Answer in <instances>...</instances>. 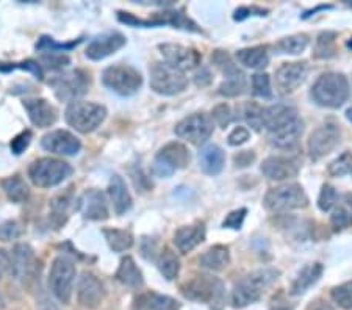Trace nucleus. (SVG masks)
I'll use <instances>...</instances> for the list:
<instances>
[{
    "instance_id": "obj_1",
    "label": "nucleus",
    "mask_w": 352,
    "mask_h": 310,
    "mask_svg": "<svg viewBox=\"0 0 352 310\" xmlns=\"http://www.w3.org/2000/svg\"><path fill=\"white\" fill-rule=\"evenodd\" d=\"M279 269L276 268H260L244 276L234 285L230 295V304L235 309H243L249 304L257 302L263 296L266 289L279 279Z\"/></svg>"
},
{
    "instance_id": "obj_2",
    "label": "nucleus",
    "mask_w": 352,
    "mask_h": 310,
    "mask_svg": "<svg viewBox=\"0 0 352 310\" xmlns=\"http://www.w3.org/2000/svg\"><path fill=\"white\" fill-rule=\"evenodd\" d=\"M311 99L320 107L338 109L349 98V82L342 72H326L311 87Z\"/></svg>"
},
{
    "instance_id": "obj_3",
    "label": "nucleus",
    "mask_w": 352,
    "mask_h": 310,
    "mask_svg": "<svg viewBox=\"0 0 352 310\" xmlns=\"http://www.w3.org/2000/svg\"><path fill=\"white\" fill-rule=\"evenodd\" d=\"M180 290L182 295L188 298V300L208 304L214 310H219L224 304V284L223 280L213 278V276H195L191 280L182 285Z\"/></svg>"
},
{
    "instance_id": "obj_4",
    "label": "nucleus",
    "mask_w": 352,
    "mask_h": 310,
    "mask_svg": "<svg viewBox=\"0 0 352 310\" xmlns=\"http://www.w3.org/2000/svg\"><path fill=\"white\" fill-rule=\"evenodd\" d=\"M72 174V166L63 160L44 159L35 160L28 168V177L39 188H52L63 184Z\"/></svg>"
},
{
    "instance_id": "obj_5",
    "label": "nucleus",
    "mask_w": 352,
    "mask_h": 310,
    "mask_svg": "<svg viewBox=\"0 0 352 310\" xmlns=\"http://www.w3.org/2000/svg\"><path fill=\"white\" fill-rule=\"evenodd\" d=\"M107 116V110L104 105L94 102H83L76 100L67 105L65 118L71 127L80 133H89L98 129L104 122Z\"/></svg>"
},
{
    "instance_id": "obj_6",
    "label": "nucleus",
    "mask_w": 352,
    "mask_h": 310,
    "mask_svg": "<svg viewBox=\"0 0 352 310\" xmlns=\"http://www.w3.org/2000/svg\"><path fill=\"white\" fill-rule=\"evenodd\" d=\"M309 206V197L299 184H283L271 188L265 196V207L270 212L283 213Z\"/></svg>"
},
{
    "instance_id": "obj_7",
    "label": "nucleus",
    "mask_w": 352,
    "mask_h": 310,
    "mask_svg": "<svg viewBox=\"0 0 352 310\" xmlns=\"http://www.w3.org/2000/svg\"><path fill=\"white\" fill-rule=\"evenodd\" d=\"M74 280H76V265L65 256L56 257L49 273V289L54 296L63 304H69Z\"/></svg>"
},
{
    "instance_id": "obj_8",
    "label": "nucleus",
    "mask_w": 352,
    "mask_h": 310,
    "mask_svg": "<svg viewBox=\"0 0 352 310\" xmlns=\"http://www.w3.org/2000/svg\"><path fill=\"white\" fill-rule=\"evenodd\" d=\"M102 82L119 96H132L143 85V77L135 67L118 63L107 67L102 74Z\"/></svg>"
},
{
    "instance_id": "obj_9",
    "label": "nucleus",
    "mask_w": 352,
    "mask_h": 310,
    "mask_svg": "<svg viewBox=\"0 0 352 310\" xmlns=\"http://www.w3.org/2000/svg\"><path fill=\"white\" fill-rule=\"evenodd\" d=\"M151 88L162 96H174L188 87V78L166 63H154L149 67Z\"/></svg>"
},
{
    "instance_id": "obj_10",
    "label": "nucleus",
    "mask_w": 352,
    "mask_h": 310,
    "mask_svg": "<svg viewBox=\"0 0 352 310\" xmlns=\"http://www.w3.org/2000/svg\"><path fill=\"white\" fill-rule=\"evenodd\" d=\"M49 85L54 88L56 98L63 102L72 104L88 91L89 76L80 69L63 72V74L50 78Z\"/></svg>"
},
{
    "instance_id": "obj_11",
    "label": "nucleus",
    "mask_w": 352,
    "mask_h": 310,
    "mask_svg": "<svg viewBox=\"0 0 352 310\" xmlns=\"http://www.w3.org/2000/svg\"><path fill=\"white\" fill-rule=\"evenodd\" d=\"M190 163V152L182 143L173 141L164 146L163 149L158 152L154 165H152V171L158 177H169L177 171V169L185 168Z\"/></svg>"
},
{
    "instance_id": "obj_12",
    "label": "nucleus",
    "mask_w": 352,
    "mask_h": 310,
    "mask_svg": "<svg viewBox=\"0 0 352 310\" xmlns=\"http://www.w3.org/2000/svg\"><path fill=\"white\" fill-rule=\"evenodd\" d=\"M342 141V129L337 122H326L311 132L307 148L311 160H320L337 148Z\"/></svg>"
},
{
    "instance_id": "obj_13",
    "label": "nucleus",
    "mask_w": 352,
    "mask_h": 310,
    "mask_svg": "<svg viewBox=\"0 0 352 310\" xmlns=\"http://www.w3.org/2000/svg\"><path fill=\"white\" fill-rule=\"evenodd\" d=\"M175 135L179 138L190 141V143L201 146L212 137L213 133V122L210 118L202 115V113H195L185 120H182L174 129Z\"/></svg>"
},
{
    "instance_id": "obj_14",
    "label": "nucleus",
    "mask_w": 352,
    "mask_h": 310,
    "mask_svg": "<svg viewBox=\"0 0 352 310\" xmlns=\"http://www.w3.org/2000/svg\"><path fill=\"white\" fill-rule=\"evenodd\" d=\"M118 19L124 22V24L129 25H144V27H152V25H174L175 28H184V30H190V32H199L197 25L192 22L191 19L186 18V16L182 13V11H163V13H155L154 19L152 21H141L136 19L135 16L130 13H122L119 11L118 13Z\"/></svg>"
},
{
    "instance_id": "obj_15",
    "label": "nucleus",
    "mask_w": 352,
    "mask_h": 310,
    "mask_svg": "<svg viewBox=\"0 0 352 310\" xmlns=\"http://www.w3.org/2000/svg\"><path fill=\"white\" fill-rule=\"evenodd\" d=\"M164 58V63L174 67L180 72L195 69L196 66L201 65V54L191 47L180 46V44L164 43L158 46Z\"/></svg>"
},
{
    "instance_id": "obj_16",
    "label": "nucleus",
    "mask_w": 352,
    "mask_h": 310,
    "mask_svg": "<svg viewBox=\"0 0 352 310\" xmlns=\"http://www.w3.org/2000/svg\"><path fill=\"white\" fill-rule=\"evenodd\" d=\"M309 74V65L305 61L282 63L276 71V87L280 94H292L305 82Z\"/></svg>"
},
{
    "instance_id": "obj_17",
    "label": "nucleus",
    "mask_w": 352,
    "mask_h": 310,
    "mask_svg": "<svg viewBox=\"0 0 352 310\" xmlns=\"http://www.w3.org/2000/svg\"><path fill=\"white\" fill-rule=\"evenodd\" d=\"M8 273L16 280H27L36 273V256L30 245L19 243L10 254Z\"/></svg>"
},
{
    "instance_id": "obj_18",
    "label": "nucleus",
    "mask_w": 352,
    "mask_h": 310,
    "mask_svg": "<svg viewBox=\"0 0 352 310\" xmlns=\"http://www.w3.org/2000/svg\"><path fill=\"white\" fill-rule=\"evenodd\" d=\"M41 146L43 149L56 155H77L82 149L80 140L67 131H54L44 135Z\"/></svg>"
},
{
    "instance_id": "obj_19",
    "label": "nucleus",
    "mask_w": 352,
    "mask_h": 310,
    "mask_svg": "<svg viewBox=\"0 0 352 310\" xmlns=\"http://www.w3.org/2000/svg\"><path fill=\"white\" fill-rule=\"evenodd\" d=\"M105 298V287L94 274L85 272L77 285V300L87 309H98Z\"/></svg>"
},
{
    "instance_id": "obj_20",
    "label": "nucleus",
    "mask_w": 352,
    "mask_h": 310,
    "mask_svg": "<svg viewBox=\"0 0 352 310\" xmlns=\"http://www.w3.org/2000/svg\"><path fill=\"white\" fill-rule=\"evenodd\" d=\"M300 163L294 157L272 155L262 163V173L270 180H288L296 177Z\"/></svg>"
},
{
    "instance_id": "obj_21",
    "label": "nucleus",
    "mask_w": 352,
    "mask_h": 310,
    "mask_svg": "<svg viewBox=\"0 0 352 310\" xmlns=\"http://www.w3.org/2000/svg\"><path fill=\"white\" fill-rule=\"evenodd\" d=\"M124 46H126V36L121 35V33H105V35L94 38L93 41L88 44L87 56L89 60L99 61L113 54H116L118 50Z\"/></svg>"
},
{
    "instance_id": "obj_22",
    "label": "nucleus",
    "mask_w": 352,
    "mask_h": 310,
    "mask_svg": "<svg viewBox=\"0 0 352 310\" xmlns=\"http://www.w3.org/2000/svg\"><path fill=\"white\" fill-rule=\"evenodd\" d=\"M78 208H80L83 218L91 219V221H102L110 217L109 202H107L105 195L99 190H88L87 193L78 201Z\"/></svg>"
},
{
    "instance_id": "obj_23",
    "label": "nucleus",
    "mask_w": 352,
    "mask_h": 310,
    "mask_svg": "<svg viewBox=\"0 0 352 310\" xmlns=\"http://www.w3.org/2000/svg\"><path fill=\"white\" fill-rule=\"evenodd\" d=\"M24 109L27 110L30 121L39 129L54 126L58 120V111L45 99H27L24 100Z\"/></svg>"
},
{
    "instance_id": "obj_24",
    "label": "nucleus",
    "mask_w": 352,
    "mask_h": 310,
    "mask_svg": "<svg viewBox=\"0 0 352 310\" xmlns=\"http://www.w3.org/2000/svg\"><path fill=\"white\" fill-rule=\"evenodd\" d=\"M206 240V224L197 221L191 225H184L174 235V245L182 254H188Z\"/></svg>"
},
{
    "instance_id": "obj_25",
    "label": "nucleus",
    "mask_w": 352,
    "mask_h": 310,
    "mask_svg": "<svg viewBox=\"0 0 352 310\" xmlns=\"http://www.w3.org/2000/svg\"><path fill=\"white\" fill-rule=\"evenodd\" d=\"M304 132V122L299 120H294L292 122L285 124L276 131L268 132V140L272 146L279 149H289L298 143L300 135Z\"/></svg>"
},
{
    "instance_id": "obj_26",
    "label": "nucleus",
    "mask_w": 352,
    "mask_h": 310,
    "mask_svg": "<svg viewBox=\"0 0 352 310\" xmlns=\"http://www.w3.org/2000/svg\"><path fill=\"white\" fill-rule=\"evenodd\" d=\"M298 110L292 105L285 104H277L263 109V129L268 132L276 131L285 124L298 120Z\"/></svg>"
},
{
    "instance_id": "obj_27",
    "label": "nucleus",
    "mask_w": 352,
    "mask_h": 310,
    "mask_svg": "<svg viewBox=\"0 0 352 310\" xmlns=\"http://www.w3.org/2000/svg\"><path fill=\"white\" fill-rule=\"evenodd\" d=\"M109 195H110L111 204H113V208H115L116 215L121 217L132 208L133 206L132 196L129 193L126 182H124L122 177L118 176V174H113L110 179Z\"/></svg>"
},
{
    "instance_id": "obj_28",
    "label": "nucleus",
    "mask_w": 352,
    "mask_h": 310,
    "mask_svg": "<svg viewBox=\"0 0 352 310\" xmlns=\"http://www.w3.org/2000/svg\"><path fill=\"white\" fill-rule=\"evenodd\" d=\"M226 163L224 151L217 144H208L199 152V165L208 176H218Z\"/></svg>"
},
{
    "instance_id": "obj_29",
    "label": "nucleus",
    "mask_w": 352,
    "mask_h": 310,
    "mask_svg": "<svg viewBox=\"0 0 352 310\" xmlns=\"http://www.w3.org/2000/svg\"><path fill=\"white\" fill-rule=\"evenodd\" d=\"M322 272H324V267L320 262L310 263L307 267L302 268V272L298 274V278L294 279L292 285V295L293 296H300L307 291L311 285H315L318 280H320Z\"/></svg>"
},
{
    "instance_id": "obj_30",
    "label": "nucleus",
    "mask_w": 352,
    "mask_h": 310,
    "mask_svg": "<svg viewBox=\"0 0 352 310\" xmlns=\"http://www.w3.org/2000/svg\"><path fill=\"white\" fill-rule=\"evenodd\" d=\"M116 279L124 285L132 287V289H140L144 284L143 273H141V269L135 263L133 258L129 256L121 261V265H119L116 272Z\"/></svg>"
},
{
    "instance_id": "obj_31",
    "label": "nucleus",
    "mask_w": 352,
    "mask_h": 310,
    "mask_svg": "<svg viewBox=\"0 0 352 310\" xmlns=\"http://www.w3.org/2000/svg\"><path fill=\"white\" fill-rule=\"evenodd\" d=\"M230 263V252L226 246H213L199 257V265L212 272H221Z\"/></svg>"
},
{
    "instance_id": "obj_32",
    "label": "nucleus",
    "mask_w": 352,
    "mask_h": 310,
    "mask_svg": "<svg viewBox=\"0 0 352 310\" xmlns=\"http://www.w3.org/2000/svg\"><path fill=\"white\" fill-rule=\"evenodd\" d=\"M236 58L243 66L251 67V69H263L270 63V54L263 46L238 50Z\"/></svg>"
},
{
    "instance_id": "obj_33",
    "label": "nucleus",
    "mask_w": 352,
    "mask_h": 310,
    "mask_svg": "<svg viewBox=\"0 0 352 310\" xmlns=\"http://www.w3.org/2000/svg\"><path fill=\"white\" fill-rule=\"evenodd\" d=\"M2 188L3 193L7 195L11 202H16V204H21V202H25L28 197H30V188L25 184V180L19 176L7 177L2 180Z\"/></svg>"
},
{
    "instance_id": "obj_34",
    "label": "nucleus",
    "mask_w": 352,
    "mask_h": 310,
    "mask_svg": "<svg viewBox=\"0 0 352 310\" xmlns=\"http://www.w3.org/2000/svg\"><path fill=\"white\" fill-rule=\"evenodd\" d=\"M244 89H246V76L238 69L226 76L224 82L219 85L218 94L224 96V98H235V96L243 94Z\"/></svg>"
},
{
    "instance_id": "obj_35",
    "label": "nucleus",
    "mask_w": 352,
    "mask_h": 310,
    "mask_svg": "<svg viewBox=\"0 0 352 310\" xmlns=\"http://www.w3.org/2000/svg\"><path fill=\"white\" fill-rule=\"evenodd\" d=\"M104 236L107 243L115 252L129 251L133 246V235L124 229H104Z\"/></svg>"
},
{
    "instance_id": "obj_36",
    "label": "nucleus",
    "mask_w": 352,
    "mask_h": 310,
    "mask_svg": "<svg viewBox=\"0 0 352 310\" xmlns=\"http://www.w3.org/2000/svg\"><path fill=\"white\" fill-rule=\"evenodd\" d=\"M158 269L163 274V278L166 280H174L179 276L180 272V262L179 257L175 256V252L169 250V247H164L158 256Z\"/></svg>"
},
{
    "instance_id": "obj_37",
    "label": "nucleus",
    "mask_w": 352,
    "mask_h": 310,
    "mask_svg": "<svg viewBox=\"0 0 352 310\" xmlns=\"http://www.w3.org/2000/svg\"><path fill=\"white\" fill-rule=\"evenodd\" d=\"M310 39L304 33H299V35H292L287 38H282L279 43L276 44L274 49L279 54H287V55H298L302 54L305 49H307Z\"/></svg>"
},
{
    "instance_id": "obj_38",
    "label": "nucleus",
    "mask_w": 352,
    "mask_h": 310,
    "mask_svg": "<svg viewBox=\"0 0 352 310\" xmlns=\"http://www.w3.org/2000/svg\"><path fill=\"white\" fill-rule=\"evenodd\" d=\"M69 197L63 195L55 197V199L50 202V219H52L55 229L61 228V225L66 223L67 217H69Z\"/></svg>"
},
{
    "instance_id": "obj_39",
    "label": "nucleus",
    "mask_w": 352,
    "mask_h": 310,
    "mask_svg": "<svg viewBox=\"0 0 352 310\" xmlns=\"http://www.w3.org/2000/svg\"><path fill=\"white\" fill-rule=\"evenodd\" d=\"M335 38L337 35L332 32L320 33L315 46V58H331L335 55Z\"/></svg>"
},
{
    "instance_id": "obj_40",
    "label": "nucleus",
    "mask_w": 352,
    "mask_h": 310,
    "mask_svg": "<svg viewBox=\"0 0 352 310\" xmlns=\"http://www.w3.org/2000/svg\"><path fill=\"white\" fill-rule=\"evenodd\" d=\"M146 307L147 310H180V302L171 296L149 293L146 296Z\"/></svg>"
},
{
    "instance_id": "obj_41",
    "label": "nucleus",
    "mask_w": 352,
    "mask_h": 310,
    "mask_svg": "<svg viewBox=\"0 0 352 310\" xmlns=\"http://www.w3.org/2000/svg\"><path fill=\"white\" fill-rule=\"evenodd\" d=\"M332 301L338 307L344 310H352V280L344 282V284L335 287L331 291Z\"/></svg>"
},
{
    "instance_id": "obj_42",
    "label": "nucleus",
    "mask_w": 352,
    "mask_h": 310,
    "mask_svg": "<svg viewBox=\"0 0 352 310\" xmlns=\"http://www.w3.org/2000/svg\"><path fill=\"white\" fill-rule=\"evenodd\" d=\"M252 93L254 96L262 99H271L272 89H271V78L265 72H257L252 76Z\"/></svg>"
},
{
    "instance_id": "obj_43",
    "label": "nucleus",
    "mask_w": 352,
    "mask_h": 310,
    "mask_svg": "<svg viewBox=\"0 0 352 310\" xmlns=\"http://www.w3.org/2000/svg\"><path fill=\"white\" fill-rule=\"evenodd\" d=\"M244 120L254 131L260 132L263 129V107L255 102H249L244 107Z\"/></svg>"
},
{
    "instance_id": "obj_44",
    "label": "nucleus",
    "mask_w": 352,
    "mask_h": 310,
    "mask_svg": "<svg viewBox=\"0 0 352 310\" xmlns=\"http://www.w3.org/2000/svg\"><path fill=\"white\" fill-rule=\"evenodd\" d=\"M337 201H338L337 190H335L332 185H329V184L322 185L320 197H318V207H320V210L329 212L335 204H337Z\"/></svg>"
},
{
    "instance_id": "obj_45",
    "label": "nucleus",
    "mask_w": 352,
    "mask_h": 310,
    "mask_svg": "<svg viewBox=\"0 0 352 310\" xmlns=\"http://www.w3.org/2000/svg\"><path fill=\"white\" fill-rule=\"evenodd\" d=\"M329 173L332 174V176H346V174H351L352 173V154L349 152H344L342 157H338L337 160L331 163V166H329Z\"/></svg>"
},
{
    "instance_id": "obj_46",
    "label": "nucleus",
    "mask_w": 352,
    "mask_h": 310,
    "mask_svg": "<svg viewBox=\"0 0 352 310\" xmlns=\"http://www.w3.org/2000/svg\"><path fill=\"white\" fill-rule=\"evenodd\" d=\"M77 43H71V44H58L55 43L52 38H47V36H43L39 39V43L36 44V49L38 50H44V52H49V54H55V52H63V50H69L74 46H77Z\"/></svg>"
},
{
    "instance_id": "obj_47",
    "label": "nucleus",
    "mask_w": 352,
    "mask_h": 310,
    "mask_svg": "<svg viewBox=\"0 0 352 310\" xmlns=\"http://www.w3.org/2000/svg\"><path fill=\"white\" fill-rule=\"evenodd\" d=\"M22 235V228L16 221H5L0 224V241H11L19 239Z\"/></svg>"
},
{
    "instance_id": "obj_48",
    "label": "nucleus",
    "mask_w": 352,
    "mask_h": 310,
    "mask_svg": "<svg viewBox=\"0 0 352 310\" xmlns=\"http://www.w3.org/2000/svg\"><path fill=\"white\" fill-rule=\"evenodd\" d=\"M331 223L335 229H344L352 224V213L344 207H337L332 213Z\"/></svg>"
},
{
    "instance_id": "obj_49",
    "label": "nucleus",
    "mask_w": 352,
    "mask_h": 310,
    "mask_svg": "<svg viewBox=\"0 0 352 310\" xmlns=\"http://www.w3.org/2000/svg\"><path fill=\"white\" fill-rule=\"evenodd\" d=\"M246 213H248L246 208H238V210L230 212L229 215H227V218L224 219L223 225H224V228L235 229V230L236 229H241L244 218H246Z\"/></svg>"
},
{
    "instance_id": "obj_50",
    "label": "nucleus",
    "mask_w": 352,
    "mask_h": 310,
    "mask_svg": "<svg viewBox=\"0 0 352 310\" xmlns=\"http://www.w3.org/2000/svg\"><path fill=\"white\" fill-rule=\"evenodd\" d=\"M30 141H32V132L30 131L22 132L13 141H11V151H13L16 155H21L22 152L28 148Z\"/></svg>"
},
{
    "instance_id": "obj_51",
    "label": "nucleus",
    "mask_w": 352,
    "mask_h": 310,
    "mask_svg": "<svg viewBox=\"0 0 352 310\" xmlns=\"http://www.w3.org/2000/svg\"><path fill=\"white\" fill-rule=\"evenodd\" d=\"M213 120H214V122L218 124L219 127H226V126H229V122L232 121V115H230V109H229V105H226V104H221V105H218L217 109L213 110Z\"/></svg>"
},
{
    "instance_id": "obj_52",
    "label": "nucleus",
    "mask_w": 352,
    "mask_h": 310,
    "mask_svg": "<svg viewBox=\"0 0 352 310\" xmlns=\"http://www.w3.org/2000/svg\"><path fill=\"white\" fill-rule=\"evenodd\" d=\"M249 137H251V133H249L248 129L238 126V127H235L234 131L229 133V137H227V141H229L230 146H241V144L246 143V141L249 140Z\"/></svg>"
},
{
    "instance_id": "obj_53",
    "label": "nucleus",
    "mask_w": 352,
    "mask_h": 310,
    "mask_svg": "<svg viewBox=\"0 0 352 310\" xmlns=\"http://www.w3.org/2000/svg\"><path fill=\"white\" fill-rule=\"evenodd\" d=\"M16 67H21V69H27V71H32L33 74H35L38 78H43V71H41V66H39L36 61H24V63H19V65H14V66H0V71H10V69H16Z\"/></svg>"
},
{
    "instance_id": "obj_54",
    "label": "nucleus",
    "mask_w": 352,
    "mask_h": 310,
    "mask_svg": "<svg viewBox=\"0 0 352 310\" xmlns=\"http://www.w3.org/2000/svg\"><path fill=\"white\" fill-rule=\"evenodd\" d=\"M44 63H47L45 66L50 67V69H61V67H65L67 63H69V58L65 55H55V54H50V55H45L43 58Z\"/></svg>"
},
{
    "instance_id": "obj_55",
    "label": "nucleus",
    "mask_w": 352,
    "mask_h": 310,
    "mask_svg": "<svg viewBox=\"0 0 352 310\" xmlns=\"http://www.w3.org/2000/svg\"><path fill=\"white\" fill-rule=\"evenodd\" d=\"M266 13H268V10H262L257 7H252V8L241 7L235 11L234 18H235V21H243V19L249 18V16H266Z\"/></svg>"
},
{
    "instance_id": "obj_56",
    "label": "nucleus",
    "mask_w": 352,
    "mask_h": 310,
    "mask_svg": "<svg viewBox=\"0 0 352 310\" xmlns=\"http://www.w3.org/2000/svg\"><path fill=\"white\" fill-rule=\"evenodd\" d=\"M254 159H255L254 152H251V151H243V152H240V154H238V155H235V165L240 166V168H244V166L251 165V163L254 162Z\"/></svg>"
},
{
    "instance_id": "obj_57",
    "label": "nucleus",
    "mask_w": 352,
    "mask_h": 310,
    "mask_svg": "<svg viewBox=\"0 0 352 310\" xmlns=\"http://www.w3.org/2000/svg\"><path fill=\"white\" fill-rule=\"evenodd\" d=\"M36 301H38L36 302L38 310H58V307L55 306L54 301L50 300V298L47 296V293H45V291H43L41 295L38 296Z\"/></svg>"
},
{
    "instance_id": "obj_58",
    "label": "nucleus",
    "mask_w": 352,
    "mask_h": 310,
    "mask_svg": "<svg viewBox=\"0 0 352 310\" xmlns=\"http://www.w3.org/2000/svg\"><path fill=\"white\" fill-rule=\"evenodd\" d=\"M10 269V254L0 247V279L8 273Z\"/></svg>"
},
{
    "instance_id": "obj_59",
    "label": "nucleus",
    "mask_w": 352,
    "mask_h": 310,
    "mask_svg": "<svg viewBox=\"0 0 352 310\" xmlns=\"http://www.w3.org/2000/svg\"><path fill=\"white\" fill-rule=\"evenodd\" d=\"M307 310H333V309H332L331 306H329V304H327L326 301H322V300H316V301H314V302H310V304H309Z\"/></svg>"
},
{
    "instance_id": "obj_60",
    "label": "nucleus",
    "mask_w": 352,
    "mask_h": 310,
    "mask_svg": "<svg viewBox=\"0 0 352 310\" xmlns=\"http://www.w3.org/2000/svg\"><path fill=\"white\" fill-rule=\"evenodd\" d=\"M271 310H293V307H288V306H276V307H272Z\"/></svg>"
},
{
    "instance_id": "obj_61",
    "label": "nucleus",
    "mask_w": 352,
    "mask_h": 310,
    "mask_svg": "<svg viewBox=\"0 0 352 310\" xmlns=\"http://www.w3.org/2000/svg\"><path fill=\"white\" fill-rule=\"evenodd\" d=\"M346 118H348V120L352 122V109H349L348 111H346Z\"/></svg>"
},
{
    "instance_id": "obj_62",
    "label": "nucleus",
    "mask_w": 352,
    "mask_h": 310,
    "mask_svg": "<svg viewBox=\"0 0 352 310\" xmlns=\"http://www.w3.org/2000/svg\"><path fill=\"white\" fill-rule=\"evenodd\" d=\"M348 47H349V49H352V38H351L349 41H348Z\"/></svg>"
},
{
    "instance_id": "obj_63",
    "label": "nucleus",
    "mask_w": 352,
    "mask_h": 310,
    "mask_svg": "<svg viewBox=\"0 0 352 310\" xmlns=\"http://www.w3.org/2000/svg\"><path fill=\"white\" fill-rule=\"evenodd\" d=\"M351 174H352V173H351Z\"/></svg>"
}]
</instances>
